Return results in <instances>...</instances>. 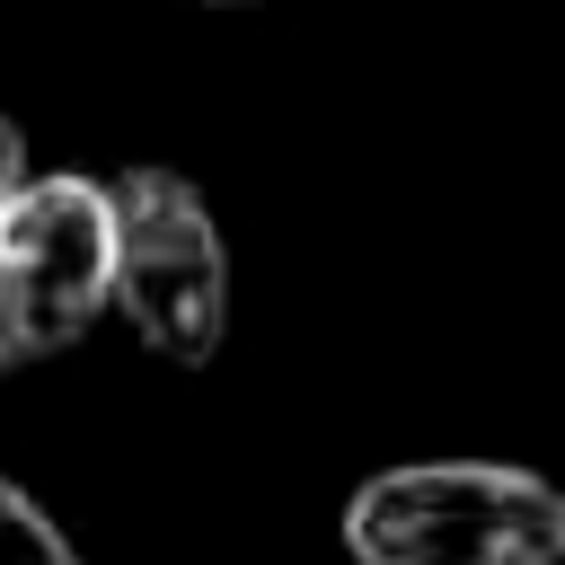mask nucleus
Returning a JSON list of instances; mask_svg holds the SVG:
<instances>
[{
    "mask_svg": "<svg viewBox=\"0 0 565 565\" xmlns=\"http://www.w3.org/2000/svg\"><path fill=\"white\" fill-rule=\"evenodd\" d=\"M0 371H9V353H0Z\"/></svg>",
    "mask_w": 565,
    "mask_h": 565,
    "instance_id": "obj_7",
    "label": "nucleus"
},
{
    "mask_svg": "<svg viewBox=\"0 0 565 565\" xmlns=\"http://www.w3.org/2000/svg\"><path fill=\"white\" fill-rule=\"evenodd\" d=\"M353 565H556L565 494L512 459H406L344 494Z\"/></svg>",
    "mask_w": 565,
    "mask_h": 565,
    "instance_id": "obj_1",
    "label": "nucleus"
},
{
    "mask_svg": "<svg viewBox=\"0 0 565 565\" xmlns=\"http://www.w3.org/2000/svg\"><path fill=\"white\" fill-rule=\"evenodd\" d=\"M115 300V194L97 177H26L0 203V353L44 362Z\"/></svg>",
    "mask_w": 565,
    "mask_h": 565,
    "instance_id": "obj_3",
    "label": "nucleus"
},
{
    "mask_svg": "<svg viewBox=\"0 0 565 565\" xmlns=\"http://www.w3.org/2000/svg\"><path fill=\"white\" fill-rule=\"evenodd\" d=\"M106 194H115V309L159 362L177 371L212 362L230 335V247L212 203L177 168H115Z\"/></svg>",
    "mask_w": 565,
    "mask_h": 565,
    "instance_id": "obj_2",
    "label": "nucleus"
},
{
    "mask_svg": "<svg viewBox=\"0 0 565 565\" xmlns=\"http://www.w3.org/2000/svg\"><path fill=\"white\" fill-rule=\"evenodd\" d=\"M203 9H256V0H203Z\"/></svg>",
    "mask_w": 565,
    "mask_h": 565,
    "instance_id": "obj_6",
    "label": "nucleus"
},
{
    "mask_svg": "<svg viewBox=\"0 0 565 565\" xmlns=\"http://www.w3.org/2000/svg\"><path fill=\"white\" fill-rule=\"evenodd\" d=\"M0 565H79L71 530H62L26 486H9V477H0Z\"/></svg>",
    "mask_w": 565,
    "mask_h": 565,
    "instance_id": "obj_4",
    "label": "nucleus"
},
{
    "mask_svg": "<svg viewBox=\"0 0 565 565\" xmlns=\"http://www.w3.org/2000/svg\"><path fill=\"white\" fill-rule=\"evenodd\" d=\"M18 185H26V141H18V124L0 115V203H9Z\"/></svg>",
    "mask_w": 565,
    "mask_h": 565,
    "instance_id": "obj_5",
    "label": "nucleus"
}]
</instances>
